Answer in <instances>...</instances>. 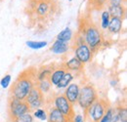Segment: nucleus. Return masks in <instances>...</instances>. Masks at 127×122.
Listing matches in <instances>:
<instances>
[{"label":"nucleus","instance_id":"obj_10","mask_svg":"<svg viewBox=\"0 0 127 122\" xmlns=\"http://www.w3.org/2000/svg\"><path fill=\"white\" fill-rule=\"evenodd\" d=\"M80 86L77 83H70L64 92V97L66 98V100L72 105L74 106L75 104H77V100H78V95H79Z\"/></svg>","mask_w":127,"mask_h":122},{"label":"nucleus","instance_id":"obj_2","mask_svg":"<svg viewBox=\"0 0 127 122\" xmlns=\"http://www.w3.org/2000/svg\"><path fill=\"white\" fill-rule=\"evenodd\" d=\"M77 32L83 35L86 45L90 48L93 53L100 50L105 38L102 30L89 18H82L80 20L79 30Z\"/></svg>","mask_w":127,"mask_h":122},{"label":"nucleus","instance_id":"obj_6","mask_svg":"<svg viewBox=\"0 0 127 122\" xmlns=\"http://www.w3.org/2000/svg\"><path fill=\"white\" fill-rule=\"evenodd\" d=\"M31 112V108L25 100H18L16 98L9 97L8 101V115L10 120L17 118L20 115Z\"/></svg>","mask_w":127,"mask_h":122},{"label":"nucleus","instance_id":"obj_11","mask_svg":"<svg viewBox=\"0 0 127 122\" xmlns=\"http://www.w3.org/2000/svg\"><path fill=\"white\" fill-rule=\"evenodd\" d=\"M64 67L65 68V70L67 71H70L72 73H78V72H81L84 68V64L82 62H80L75 57H72L70 58L68 61H66L65 62L63 63Z\"/></svg>","mask_w":127,"mask_h":122},{"label":"nucleus","instance_id":"obj_34","mask_svg":"<svg viewBox=\"0 0 127 122\" xmlns=\"http://www.w3.org/2000/svg\"><path fill=\"white\" fill-rule=\"evenodd\" d=\"M106 1H107V0H106Z\"/></svg>","mask_w":127,"mask_h":122},{"label":"nucleus","instance_id":"obj_3","mask_svg":"<svg viewBox=\"0 0 127 122\" xmlns=\"http://www.w3.org/2000/svg\"><path fill=\"white\" fill-rule=\"evenodd\" d=\"M28 8V15L32 19L39 23H45L55 15L57 4L54 0H30Z\"/></svg>","mask_w":127,"mask_h":122},{"label":"nucleus","instance_id":"obj_31","mask_svg":"<svg viewBox=\"0 0 127 122\" xmlns=\"http://www.w3.org/2000/svg\"><path fill=\"white\" fill-rule=\"evenodd\" d=\"M119 122H123V121H119Z\"/></svg>","mask_w":127,"mask_h":122},{"label":"nucleus","instance_id":"obj_7","mask_svg":"<svg viewBox=\"0 0 127 122\" xmlns=\"http://www.w3.org/2000/svg\"><path fill=\"white\" fill-rule=\"evenodd\" d=\"M53 104L64 116H65L69 121L72 122V119L74 117V110L73 106L66 100L64 94H56L53 98Z\"/></svg>","mask_w":127,"mask_h":122},{"label":"nucleus","instance_id":"obj_33","mask_svg":"<svg viewBox=\"0 0 127 122\" xmlns=\"http://www.w3.org/2000/svg\"><path fill=\"white\" fill-rule=\"evenodd\" d=\"M0 1H1V0H0Z\"/></svg>","mask_w":127,"mask_h":122},{"label":"nucleus","instance_id":"obj_28","mask_svg":"<svg viewBox=\"0 0 127 122\" xmlns=\"http://www.w3.org/2000/svg\"><path fill=\"white\" fill-rule=\"evenodd\" d=\"M108 6H118V5H124L125 0H107Z\"/></svg>","mask_w":127,"mask_h":122},{"label":"nucleus","instance_id":"obj_22","mask_svg":"<svg viewBox=\"0 0 127 122\" xmlns=\"http://www.w3.org/2000/svg\"><path fill=\"white\" fill-rule=\"evenodd\" d=\"M27 46L31 49L33 50H38V49H42L47 45V41H27L26 42Z\"/></svg>","mask_w":127,"mask_h":122},{"label":"nucleus","instance_id":"obj_20","mask_svg":"<svg viewBox=\"0 0 127 122\" xmlns=\"http://www.w3.org/2000/svg\"><path fill=\"white\" fill-rule=\"evenodd\" d=\"M36 86L40 91L45 95V94H47V93L51 91L52 84H51V82H50V80L48 78V79H44V80H41V81H37Z\"/></svg>","mask_w":127,"mask_h":122},{"label":"nucleus","instance_id":"obj_23","mask_svg":"<svg viewBox=\"0 0 127 122\" xmlns=\"http://www.w3.org/2000/svg\"><path fill=\"white\" fill-rule=\"evenodd\" d=\"M32 116L35 117L36 119H39L41 121H44V120H47V111L45 109H43L42 107L41 108H37V109H34L33 110Z\"/></svg>","mask_w":127,"mask_h":122},{"label":"nucleus","instance_id":"obj_12","mask_svg":"<svg viewBox=\"0 0 127 122\" xmlns=\"http://www.w3.org/2000/svg\"><path fill=\"white\" fill-rule=\"evenodd\" d=\"M70 47L71 46L69 45V43L63 42V41H60V40L56 39L55 42L50 47V50L55 55H63V54H65L69 51Z\"/></svg>","mask_w":127,"mask_h":122},{"label":"nucleus","instance_id":"obj_32","mask_svg":"<svg viewBox=\"0 0 127 122\" xmlns=\"http://www.w3.org/2000/svg\"><path fill=\"white\" fill-rule=\"evenodd\" d=\"M59 122H63V121H59Z\"/></svg>","mask_w":127,"mask_h":122},{"label":"nucleus","instance_id":"obj_29","mask_svg":"<svg viewBox=\"0 0 127 122\" xmlns=\"http://www.w3.org/2000/svg\"><path fill=\"white\" fill-rule=\"evenodd\" d=\"M85 117L84 115H81V114H77V115H74L72 122H85Z\"/></svg>","mask_w":127,"mask_h":122},{"label":"nucleus","instance_id":"obj_30","mask_svg":"<svg viewBox=\"0 0 127 122\" xmlns=\"http://www.w3.org/2000/svg\"><path fill=\"white\" fill-rule=\"evenodd\" d=\"M68 1H72V0H68Z\"/></svg>","mask_w":127,"mask_h":122},{"label":"nucleus","instance_id":"obj_17","mask_svg":"<svg viewBox=\"0 0 127 122\" xmlns=\"http://www.w3.org/2000/svg\"><path fill=\"white\" fill-rule=\"evenodd\" d=\"M108 12L110 13L111 17L119 18L121 20H124L126 17V8L124 5H118V6H108Z\"/></svg>","mask_w":127,"mask_h":122},{"label":"nucleus","instance_id":"obj_8","mask_svg":"<svg viewBox=\"0 0 127 122\" xmlns=\"http://www.w3.org/2000/svg\"><path fill=\"white\" fill-rule=\"evenodd\" d=\"M25 101L29 105L31 110L41 108L45 105V103H46L45 95L37 88L36 85L31 90V92L29 93V95L27 96V98L25 99Z\"/></svg>","mask_w":127,"mask_h":122},{"label":"nucleus","instance_id":"obj_14","mask_svg":"<svg viewBox=\"0 0 127 122\" xmlns=\"http://www.w3.org/2000/svg\"><path fill=\"white\" fill-rule=\"evenodd\" d=\"M47 120L48 122H71L69 121L65 116H64L63 114L55 107L49 108V110H48L47 112Z\"/></svg>","mask_w":127,"mask_h":122},{"label":"nucleus","instance_id":"obj_27","mask_svg":"<svg viewBox=\"0 0 127 122\" xmlns=\"http://www.w3.org/2000/svg\"><path fill=\"white\" fill-rule=\"evenodd\" d=\"M11 80H12V76H11L10 74L5 75V76L1 79V81H0V85H1V87H2L3 89L8 88L9 85H10V83H11Z\"/></svg>","mask_w":127,"mask_h":122},{"label":"nucleus","instance_id":"obj_24","mask_svg":"<svg viewBox=\"0 0 127 122\" xmlns=\"http://www.w3.org/2000/svg\"><path fill=\"white\" fill-rule=\"evenodd\" d=\"M115 111L119 117V121L127 122V108L125 107H114Z\"/></svg>","mask_w":127,"mask_h":122},{"label":"nucleus","instance_id":"obj_16","mask_svg":"<svg viewBox=\"0 0 127 122\" xmlns=\"http://www.w3.org/2000/svg\"><path fill=\"white\" fill-rule=\"evenodd\" d=\"M65 71H66V70H65V68L64 67L63 64H61V65H59V66H55L54 70L52 71L51 75L49 77V80H50L51 84L54 85V86H56V85L60 82V80L63 78L64 74Z\"/></svg>","mask_w":127,"mask_h":122},{"label":"nucleus","instance_id":"obj_1","mask_svg":"<svg viewBox=\"0 0 127 122\" xmlns=\"http://www.w3.org/2000/svg\"><path fill=\"white\" fill-rule=\"evenodd\" d=\"M36 69L30 67L22 71L10 89V97L25 100L32 88L36 85Z\"/></svg>","mask_w":127,"mask_h":122},{"label":"nucleus","instance_id":"obj_18","mask_svg":"<svg viewBox=\"0 0 127 122\" xmlns=\"http://www.w3.org/2000/svg\"><path fill=\"white\" fill-rule=\"evenodd\" d=\"M74 79V74L72 73V72H70V71H65L64 72V74L63 78L60 80V82L56 85V87L58 88V89H65L70 83H71V81Z\"/></svg>","mask_w":127,"mask_h":122},{"label":"nucleus","instance_id":"obj_19","mask_svg":"<svg viewBox=\"0 0 127 122\" xmlns=\"http://www.w3.org/2000/svg\"><path fill=\"white\" fill-rule=\"evenodd\" d=\"M72 38H73V32L69 28H65L57 35V40L66 42V43H69L70 41H72Z\"/></svg>","mask_w":127,"mask_h":122},{"label":"nucleus","instance_id":"obj_9","mask_svg":"<svg viewBox=\"0 0 127 122\" xmlns=\"http://www.w3.org/2000/svg\"><path fill=\"white\" fill-rule=\"evenodd\" d=\"M73 48V53L74 57L83 64L90 62L93 59L94 53L90 50V48L86 44H81V45L72 47Z\"/></svg>","mask_w":127,"mask_h":122},{"label":"nucleus","instance_id":"obj_26","mask_svg":"<svg viewBox=\"0 0 127 122\" xmlns=\"http://www.w3.org/2000/svg\"><path fill=\"white\" fill-rule=\"evenodd\" d=\"M113 113H114V107H110L107 109V111L105 112V114L103 115V117L100 119L99 122H111Z\"/></svg>","mask_w":127,"mask_h":122},{"label":"nucleus","instance_id":"obj_5","mask_svg":"<svg viewBox=\"0 0 127 122\" xmlns=\"http://www.w3.org/2000/svg\"><path fill=\"white\" fill-rule=\"evenodd\" d=\"M110 107L111 105L108 100L98 99L86 111H84L85 120L89 122H99Z\"/></svg>","mask_w":127,"mask_h":122},{"label":"nucleus","instance_id":"obj_15","mask_svg":"<svg viewBox=\"0 0 127 122\" xmlns=\"http://www.w3.org/2000/svg\"><path fill=\"white\" fill-rule=\"evenodd\" d=\"M55 64H48V65H44L39 67L38 69H36V80L37 81H41L44 79H48L52 71L55 68Z\"/></svg>","mask_w":127,"mask_h":122},{"label":"nucleus","instance_id":"obj_21","mask_svg":"<svg viewBox=\"0 0 127 122\" xmlns=\"http://www.w3.org/2000/svg\"><path fill=\"white\" fill-rule=\"evenodd\" d=\"M110 21H111L110 13L108 12L107 9H105L101 14V29H102V30H107Z\"/></svg>","mask_w":127,"mask_h":122},{"label":"nucleus","instance_id":"obj_4","mask_svg":"<svg viewBox=\"0 0 127 122\" xmlns=\"http://www.w3.org/2000/svg\"><path fill=\"white\" fill-rule=\"evenodd\" d=\"M98 100V93L92 83H85L80 87L77 104L83 111H86Z\"/></svg>","mask_w":127,"mask_h":122},{"label":"nucleus","instance_id":"obj_13","mask_svg":"<svg viewBox=\"0 0 127 122\" xmlns=\"http://www.w3.org/2000/svg\"><path fill=\"white\" fill-rule=\"evenodd\" d=\"M122 24H123V20H121L119 18L111 17V21H110V24H109V27H108L107 30L110 34L116 35V34L121 32Z\"/></svg>","mask_w":127,"mask_h":122},{"label":"nucleus","instance_id":"obj_25","mask_svg":"<svg viewBox=\"0 0 127 122\" xmlns=\"http://www.w3.org/2000/svg\"><path fill=\"white\" fill-rule=\"evenodd\" d=\"M33 116L31 112H28V113H25L23 115H20L18 116L17 118L13 119L12 122H33Z\"/></svg>","mask_w":127,"mask_h":122}]
</instances>
